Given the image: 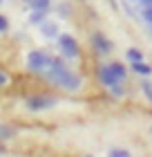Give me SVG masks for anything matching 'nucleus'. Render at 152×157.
Listing matches in <instances>:
<instances>
[{
  "label": "nucleus",
  "mask_w": 152,
  "mask_h": 157,
  "mask_svg": "<svg viewBox=\"0 0 152 157\" xmlns=\"http://www.w3.org/2000/svg\"><path fill=\"white\" fill-rule=\"evenodd\" d=\"M16 135V128L7 126V124H0V139H11Z\"/></svg>",
  "instance_id": "nucleus-13"
},
{
  "label": "nucleus",
  "mask_w": 152,
  "mask_h": 157,
  "mask_svg": "<svg viewBox=\"0 0 152 157\" xmlns=\"http://www.w3.org/2000/svg\"><path fill=\"white\" fill-rule=\"evenodd\" d=\"M150 34H152V25H150Z\"/></svg>",
  "instance_id": "nucleus-22"
},
{
  "label": "nucleus",
  "mask_w": 152,
  "mask_h": 157,
  "mask_svg": "<svg viewBox=\"0 0 152 157\" xmlns=\"http://www.w3.org/2000/svg\"><path fill=\"white\" fill-rule=\"evenodd\" d=\"M56 43H58V52L65 56V59H78L81 56V45L74 36L69 34H58L56 36Z\"/></svg>",
  "instance_id": "nucleus-4"
},
{
  "label": "nucleus",
  "mask_w": 152,
  "mask_h": 157,
  "mask_svg": "<svg viewBox=\"0 0 152 157\" xmlns=\"http://www.w3.org/2000/svg\"><path fill=\"white\" fill-rule=\"evenodd\" d=\"M107 65H110V70L114 72V76H117L119 81H125L128 70H125V65H123V63H119V61H112V63H107Z\"/></svg>",
  "instance_id": "nucleus-9"
},
{
  "label": "nucleus",
  "mask_w": 152,
  "mask_h": 157,
  "mask_svg": "<svg viewBox=\"0 0 152 157\" xmlns=\"http://www.w3.org/2000/svg\"><path fill=\"white\" fill-rule=\"evenodd\" d=\"M130 70H132V72H136V74H141V76H150L152 74V65L150 63H146V61H132L130 63Z\"/></svg>",
  "instance_id": "nucleus-8"
},
{
  "label": "nucleus",
  "mask_w": 152,
  "mask_h": 157,
  "mask_svg": "<svg viewBox=\"0 0 152 157\" xmlns=\"http://www.w3.org/2000/svg\"><path fill=\"white\" fill-rule=\"evenodd\" d=\"M45 20H47V9H32V13H29V23L32 25L38 27L40 23H45Z\"/></svg>",
  "instance_id": "nucleus-10"
},
{
  "label": "nucleus",
  "mask_w": 152,
  "mask_h": 157,
  "mask_svg": "<svg viewBox=\"0 0 152 157\" xmlns=\"http://www.w3.org/2000/svg\"><path fill=\"white\" fill-rule=\"evenodd\" d=\"M107 2H110V5H112V7H117V2H114V0H107Z\"/></svg>",
  "instance_id": "nucleus-21"
},
{
  "label": "nucleus",
  "mask_w": 152,
  "mask_h": 157,
  "mask_svg": "<svg viewBox=\"0 0 152 157\" xmlns=\"http://www.w3.org/2000/svg\"><path fill=\"white\" fill-rule=\"evenodd\" d=\"M0 2H2V0H0Z\"/></svg>",
  "instance_id": "nucleus-24"
},
{
  "label": "nucleus",
  "mask_w": 152,
  "mask_h": 157,
  "mask_svg": "<svg viewBox=\"0 0 152 157\" xmlns=\"http://www.w3.org/2000/svg\"><path fill=\"white\" fill-rule=\"evenodd\" d=\"M56 11H58V16H61V18H69V16H72V5L63 0V2L56 5Z\"/></svg>",
  "instance_id": "nucleus-11"
},
{
  "label": "nucleus",
  "mask_w": 152,
  "mask_h": 157,
  "mask_svg": "<svg viewBox=\"0 0 152 157\" xmlns=\"http://www.w3.org/2000/svg\"><path fill=\"white\" fill-rule=\"evenodd\" d=\"M27 70H29L32 74H45L49 63H52V56H49L45 49H32L29 54H27Z\"/></svg>",
  "instance_id": "nucleus-3"
},
{
  "label": "nucleus",
  "mask_w": 152,
  "mask_h": 157,
  "mask_svg": "<svg viewBox=\"0 0 152 157\" xmlns=\"http://www.w3.org/2000/svg\"><path fill=\"white\" fill-rule=\"evenodd\" d=\"M96 74H98V81L103 83V85H105V88L112 92L114 97H123V94H125V88H123V81H119V78L114 76V72L110 70V65H107V63H103V65H98Z\"/></svg>",
  "instance_id": "nucleus-2"
},
{
  "label": "nucleus",
  "mask_w": 152,
  "mask_h": 157,
  "mask_svg": "<svg viewBox=\"0 0 152 157\" xmlns=\"http://www.w3.org/2000/svg\"><path fill=\"white\" fill-rule=\"evenodd\" d=\"M27 5L32 7V9H47L52 7V0H27Z\"/></svg>",
  "instance_id": "nucleus-12"
},
{
  "label": "nucleus",
  "mask_w": 152,
  "mask_h": 157,
  "mask_svg": "<svg viewBox=\"0 0 152 157\" xmlns=\"http://www.w3.org/2000/svg\"><path fill=\"white\" fill-rule=\"evenodd\" d=\"M125 59H128L130 63H132V61H141V59H143V54H141V49H139V47H130L128 52H125Z\"/></svg>",
  "instance_id": "nucleus-14"
},
{
  "label": "nucleus",
  "mask_w": 152,
  "mask_h": 157,
  "mask_svg": "<svg viewBox=\"0 0 152 157\" xmlns=\"http://www.w3.org/2000/svg\"><path fill=\"white\" fill-rule=\"evenodd\" d=\"M90 43H92V47H94V52L101 54V56H107L114 49L112 45V40L105 36V34H101V32H92L90 34Z\"/></svg>",
  "instance_id": "nucleus-6"
},
{
  "label": "nucleus",
  "mask_w": 152,
  "mask_h": 157,
  "mask_svg": "<svg viewBox=\"0 0 152 157\" xmlns=\"http://www.w3.org/2000/svg\"><path fill=\"white\" fill-rule=\"evenodd\" d=\"M141 92L148 97V101L152 103V83H150V81H143V83H141Z\"/></svg>",
  "instance_id": "nucleus-15"
},
{
  "label": "nucleus",
  "mask_w": 152,
  "mask_h": 157,
  "mask_svg": "<svg viewBox=\"0 0 152 157\" xmlns=\"http://www.w3.org/2000/svg\"><path fill=\"white\" fill-rule=\"evenodd\" d=\"M0 34H9V20L5 13H0Z\"/></svg>",
  "instance_id": "nucleus-16"
},
{
  "label": "nucleus",
  "mask_w": 152,
  "mask_h": 157,
  "mask_svg": "<svg viewBox=\"0 0 152 157\" xmlns=\"http://www.w3.org/2000/svg\"><path fill=\"white\" fill-rule=\"evenodd\" d=\"M81 2H87V0H81Z\"/></svg>",
  "instance_id": "nucleus-23"
},
{
  "label": "nucleus",
  "mask_w": 152,
  "mask_h": 157,
  "mask_svg": "<svg viewBox=\"0 0 152 157\" xmlns=\"http://www.w3.org/2000/svg\"><path fill=\"white\" fill-rule=\"evenodd\" d=\"M43 76L52 85H56V88H61V90H67V92H76V90H81V85H83L81 76L72 72L67 67V63L63 59H58V56H52V63H49L47 72Z\"/></svg>",
  "instance_id": "nucleus-1"
},
{
  "label": "nucleus",
  "mask_w": 152,
  "mask_h": 157,
  "mask_svg": "<svg viewBox=\"0 0 152 157\" xmlns=\"http://www.w3.org/2000/svg\"><path fill=\"white\" fill-rule=\"evenodd\" d=\"M110 155H112V157H130V153H128V151H119V148H112Z\"/></svg>",
  "instance_id": "nucleus-18"
},
{
  "label": "nucleus",
  "mask_w": 152,
  "mask_h": 157,
  "mask_svg": "<svg viewBox=\"0 0 152 157\" xmlns=\"http://www.w3.org/2000/svg\"><path fill=\"white\" fill-rule=\"evenodd\" d=\"M130 2H141L143 7H148V5H152V0H130Z\"/></svg>",
  "instance_id": "nucleus-20"
},
{
  "label": "nucleus",
  "mask_w": 152,
  "mask_h": 157,
  "mask_svg": "<svg viewBox=\"0 0 152 157\" xmlns=\"http://www.w3.org/2000/svg\"><path fill=\"white\" fill-rule=\"evenodd\" d=\"M56 103H58V99H56V97H49V94H36V97H29V99L25 101L27 110H32V112L49 110V108H54Z\"/></svg>",
  "instance_id": "nucleus-5"
},
{
  "label": "nucleus",
  "mask_w": 152,
  "mask_h": 157,
  "mask_svg": "<svg viewBox=\"0 0 152 157\" xmlns=\"http://www.w3.org/2000/svg\"><path fill=\"white\" fill-rule=\"evenodd\" d=\"M40 27V34H43V36H45V38H56V36H58V23H54V20H45V23H40L38 25Z\"/></svg>",
  "instance_id": "nucleus-7"
},
{
  "label": "nucleus",
  "mask_w": 152,
  "mask_h": 157,
  "mask_svg": "<svg viewBox=\"0 0 152 157\" xmlns=\"http://www.w3.org/2000/svg\"><path fill=\"white\" fill-rule=\"evenodd\" d=\"M143 20H146L148 25H152V5L143 7Z\"/></svg>",
  "instance_id": "nucleus-17"
},
{
  "label": "nucleus",
  "mask_w": 152,
  "mask_h": 157,
  "mask_svg": "<svg viewBox=\"0 0 152 157\" xmlns=\"http://www.w3.org/2000/svg\"><path fill=\"white\" fill-rule=\"evenodd\" d=\"M7 83H9V76H7L5 72H0V88H5Z\"/></svg>",
  "instance_id": "nucleus-19"
}]
</instances>
